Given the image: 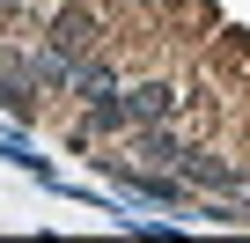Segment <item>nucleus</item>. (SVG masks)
I'll return each mask as SVG.
<instances>
[{"instance_id": "f257e3e1", "label": "nucleus", "mask_w": 250, "mask_h": 243, "mask_svg": "<svg viewBox=\"0 0 250 243\" xmlns=\"http://www.w3.org/2000/svg\"><path fill=\"white\" fill-rule=\"evenodd\" d=\"M88 44H96V15H88V8H59V15H52V52L81 59Z\"/></svg>"}, {"instance_id": "f03ea898", "label": "nucleus", "mask_w": 250, "mask_h": 243, "mask_svg": "<svg viewBox=\"0 0 250 243\" xmlns=\"http://www.w3.org/2000/svg\"><path fill=\"white\" fill-rule=\"evenodd\" d=\"M169 110H177V88L169 81H140L133 96H125V118H133V126H162Z\"/></svg>"}, {"instance_id": "7ed1b4c3", "label": "nucleus", "mask_w": 250, "mask_h": 243, "mask_svg": "<svg viewBox=\"0 0 250 243\" xmlns=\"http://www.w3.org/2000/svg\"><path fill=\"white\" fill-rule=\"evenodd\" d=\"M133 148H140V162H184V148H177L169 133H155V126H140V140H133Z\"/></svg>"}, {"instance_id": "20e7f679", "label": "nucleus", "mask_w": 250, "mask_h": 243, "mask_svg": "<svg viewBox=\"0 0 250 243\" xmlns=\"http://www.w3.org/2000/svg\"><path fill=\"white\" fill-rule=\"evenodd\" d=\"M0 103H8L15 118H30V110H37V96H30V81H22V74H0Z\"/></svg>"}]
</instances>
